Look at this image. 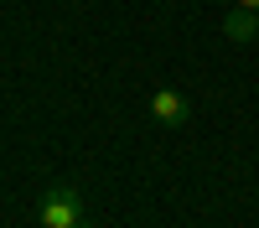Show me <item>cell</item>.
Listing matches in <instances>:
<instances>
[{
    "mask_svg": "<svg viewBox=\"0 0 259 228\" xmlns=\"http://www.w3.org/2000/svg\"><path fill=\"white\" fill-rule=\"evenodd\" d=\"M36 223L41 228H78L83 223V192L78 187H52L36 202Z\"/></svg>",
    "mask_w": 259,
    "mask_h": 228,
    "instance_id": "cell-1",
    "label": "cell"
},
{
    "mask_svg": "<svg viewBox=\"0 0 259 228\" xmlns=\"http://www.w3.org/2000/svg\"><path fill=\"white\" fill-rule=\"evenodd\" d=\"M150 114H156L161 124H182V119H187V94L156 88V94H150Z\"/></svg>",
    "mask_w": 259,
    "mask_h": 228,
    "instance_id": "cell-2",
    "label": "cell"
},
{
    "mask_svg": "<svg viewBox=\"0 0 259 228\" xmlns=\"http://www.w3.org/2000/svg\"><path fill=\"white\" fill-rule=\"evenodd\" d=\"M223 31H228L233 41H249V36L259 31V16H254V11H228V21H223Z\"/></svg>",
    "mask_w": 259,
    "mask_h": 228,
    "instance_id": "cell-3",
    "label": "cell"
},
{
    "mask_svg": "<svg viewBox=\"0 0 259 228\" xmlns=\"http://www.w3.org/2000/svg\"><path fill=\"white\" fill-rule=\"evenodd\" d=\"M239 11H254L259 16V0H239Z\"/></svg>",
    "mask_w": 259,
    "mask_h": 228,
    "instance_id": "cell-4",
    "label": "cell"
},
{
    "mask_svg": "<svg viewBox=\"0 0 259 228\" xmlns=\"http://www.w3.org/2000/svg\"><path fill=\"white\" fill-rule=\"evenodd\" d=\"M78 228H99V223H89V218H83V223H78Z\"/></svg>",
    "mask_w": 259,
    "mask_h": 228,
    "instance_id": "cell-5",
    "label": "cell"
},
{
    "mask_svg": "<svg viewBox=\"0 0 259 228\" xmlns=\"http://www.w3.org/2000/svg\"><path fill=\"white\" fill-rule=\"evenodd\" d=\"M254 41H259V31H254Z\"/></svg>",
    "mask_w": 259,
    "mask_h": 228,
    "instance_id": "cell-6",
    "label": "cell"
},
{
    "mask_svg": "<svg viewBox=\"0 0 259 228\" xmlns=\"http://www.w3.org/2000/svg\"><path fill=\"white\" fill-rule=\"evenodd\" d=\"M36 228H41V223H36Z\"/></svg>",
    "mask_w": 259,
    "mask_h": 228,
    "instance_id": "cell-7",
    "label": "cell"
}]
</instances>
